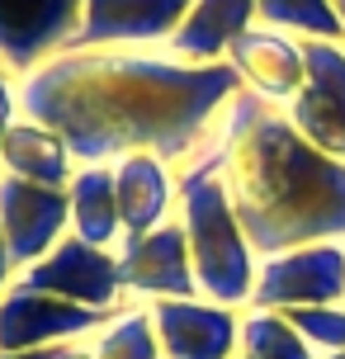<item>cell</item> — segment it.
<instances>
[{
	"label": "cell",
	"instance_id": "9c48e42d",
	"mask_svg": "<svg viewBox=\"0 0 345 359\" xmlns=\"http://www.w3.org/2000/svg\"><path fill=\"white\" fill-rule=\"evenodd\" d=\"M119 279L123 293L137 303H161V298H199L194 260L184 227L170 217L147 236H123L119 241Z\"/></svg>",
	"mask_w": 345,
	"mask_h": 359
},
{
	"label": "cell",
	"instance_id": "4316f807",
	"mask_svg": "<svg viewBox=\"0 0 345 359\" xmlns=\"http://www.w3.org/2000/svg\"><path fill=\"white\" fill-rule=\"evenodd\" d=\"M0 72H5V62H0Z\"/></svg>",
	"mask_w": 345,
	"mask_h": 359
},
{
	"label": "cell",
	"instance_id": "8fae6325",
	"mask_svg": "<svg viewBox=\"0 0 345 359\" xmlns=\"http://www.w3.org/2000/svg\"><path fill=\"white\" fill-rule=\"evenodd\" d=\"M161 359H236L241 355V307L208 298H161L151 303Z\"/></svg>",
	"mask_w": 345,
	"mask_h": 359
},
{
	"label": "cell",
	"instance_id": "603a6c76",
	"mask_svg": "<svg viewBox=\"0 0 345 359\" xmlns=\"http://www.w3.org/2000/svg\"><path fill=\"white\" fill-rule=\"evenodd\" d=\"M67 345H48V350H19V355H0V359H62Z\"/></svg>",
	"mask_w": 345,
	"mask_h": 359
},
{
	"label": "cell",
	"instance_id": "5b68a950",
	"mask_svg": "<svg viewBox=\"0 0 345 359\" xmlns=\"http://www.w3.org/2000/svg\"><path fill=\"white\" fill-rule=\"evenodd\" d=\"M109 322H114V312L76 307L67 298H57V293H38V288L10 284L0 293V355L95 341Z\"/></svg>",
	"mask_w": 345,
	"mask_h": 359
},
{
	"label": "cell",
	"instance_id": "44dd1931",
	"mask_svg": "<svg viewBox=\"0 0 345 359\" xmlns=\"http://www.w3.org/2000/svg\"><path fill=\"white\" fill-rule=\"evenodd\" d=\"M284 317H289V326L312 345V350H317V355H341V350H345V303L289 307Z\"/></svg>",
	"mask_w": 345,
	"mask_h": 359
},
{
	"label": "cell",
	"instance_id": "2e32d148",
	"mask_svg": "<svg viewBox=\"0 0 345 359\" xmlns=\"http://www.w3.org/2000/svg\"><path fill=\"white\" fill-rule=\"evenodd\" d=\"M0 175L29 180V184H48V189H67L76 175L72 147L57 137L53 128L34 123V118H19L10 128V137L0 147Z\"/></svg>",
	"mask_w": 345,
	"mask_h": 359
},
{
	"label": "cell",
	"instance_id": "d6986e66",
	"mask_svg": "<svg viewBox=\"0 0 345 359\" xmlns=\"http://www.w3.org/2000/svg\"><path fill=\"white\" fill-rule=\"evenodd\" d=\"M241 359H322L284 312H255L241 307Z\"/></svg>",
	"mask_w": 345,
	"mask_h": 359
},
{
	"label": "cell",
	"instance_id": "ac0fdd59",
	"mask_svg": "<svg viewBox=\"0 0 345 359\" xmlns=\"http://www.w3.org/2000/svg\"><path fill=\"white\" fill-rule=\"evenodd\" d=\"M90 345H95V359H161L151 303H123L114 312V322Z\"/></svg>",
	"mask_w": 345,
	"mask_h": 359
},
{
	"label": "cell",
	"instance_id": "484cf974",
	"mask_svg": "<svg viewBox=\"0 0 345 359\" xmlns=\"http://www.w3.org/2000/svg\"><path fill=\"white\" fill-rule=\"evenodd\" d=\"M322 359H345V350H341V355H322Z\"/></svg>",
	"mask_w": 345,
	"mask_h": 359
},
{
	"label": "cell",
	"instance_id": "d4e9b609",
	"mask_svg": "<svg viewBox=\"0 0 345 359\" xmlns=\"http://www.w3.org/2000/svg\"><path fill=\"white\" fill-rule=\"evenodd\" d=\"M336 10H341V19H345V0H336Z\"/></svg>",
	"mask_w": 345,
	"mask_h": 359
},
{
	"label": "cell",
	"instance_id": "6da1fadb",
	"mask_svg": "<svg viewBox=\"0 0 345 359\" xmlns=\"http://www.w3.org/2000/svg\"><path fill=\"white\" fill-rule=\"evenodd\" d=\"M241 76L232 62H180L170 53H57L19 76V118L53 128L76 165H114L128 151H151L184 165L208 137V123L232 104Z\"/></svg>",
	"mask_w": 345,
	"mask_h": 359
},
{
	"label": "cell",
	"instance_id": "277c9868",
	"mask_svg": "<svg viewBox=\"0 0 345 359\" xmlns=\"http://www.w3.org/2000/svg\"><path fill=\"white\" fill-rule=\"evenodd\" d=\"M345 303V241H317L255 260L251 303L255 312H289V307H331Z\"/></svg>",
	"mask_w": 345,
	"mask_h": 359
},
{
	"label": "cell",
	"instance_id": "30bf717a",
	"mask_svg": "<svg viewBox=\"0 0 345 359\" xmlns=\"http://www.w3.org/2000/svg\"><path fill=\"white\" fill-rule=\"evenodd\" d=\"M86 0H0V62L5 72L29 76L57 53L81 29Z\"/></svg>",
	"mask_w": 345,
	"mask_h": 359
},
{
	"label": "cell",
	"instance_id": "ba28073f",
	"mask_svg": "<svg viewBox=\"0 0 345 359\" xmlns=\"http://www.w3.org/2000/svg\"><path fill=\"white\" fill-rule=\"evenodd\" d=\"M67 232H72V198H67V189H48V184L0 175V236H5L15 274L38 265Z\"/></svg>",
	"mask_w": 345,
	"mask_h": 359
},
{
	"label": "cell",
	"instance_id": "3957f363",
	"mask_svg": "<svg viewBox=\"0 0 345 359\" xmlns=\"http://www.w3.org/2000/svg\"><path fill=\"white\" fill-rule=\"evenodd\" d=\"M175 222L184 227L199 298L222 307H246L255 284V251L241 217L232 208V194L222 184V133L213 128L203 147L180 165L175 175Z\"/></svg>",
	"mask_w": 345,
	"mask_h": 359
},
{
	"label": "cell",
	"instance_id": "52a82bcc",
	"mask_svg": "<svg viewBox=\"0 0 345 359\" xmlns=\"http://www.w3.org/2000/svg\"><path fill=\"white\" fill-rule=\"evenodd\" d=\"M308 81L293 95L284 114L317 151L345 161V48L327 38H298Z\"/></svg>",
	"mask_w": 345,
	"mask_h": 359
},
{
	"label": "cell",
	"instance_id": "4fadbf2b",
	"mask_svg": "<svg viewBox=\"0 0 345 359\" xmlns=\"http://www.w3.org/2000/svg\"><path fill=\"white\" fill-rule=\"evenodd\" d=\"M232 72L241 76V90H251L270 104H289L293 95L308 81V62H303V48L293 38L274 34V29H246V34L232 43Z\"/></svg>",
	"mask_w": 345,
	"mask_h": 359
},
{
	"label": "cell",
	"instance_id": "cb8c5ba5",
	"mask_svg": "<svg viewBox=\"0 0 345 359\" xmlns=\"http://www.w3.org/2000/svg\"><path fill=\"white\" fill-rule=\"evenodd\" d=\"M15 284V265H10V251H5V236H0V293Z\"/></svg>",
	"mask_w": 345,
	"mask_h": 359
},
{
	"label": "cell",
	"instance_id": "5bb4252c",
	"mask_svg": "<svg viewBox=\"0 0 345 359\" xmlns=\"http://www.w3.org/2000/svg\"><path fill=\"white\" fill-rule=\"evenodd\" d=\"M114 189H119V217L123 236H147L175 217V175L151 151H128L114 161Z\"/></svg>",
	"mask_w": 345,
	"mask_h": 359
},
{
	"label": "cell",
	"instance_id": "7c38bea8",
	"mask_svg": "<svg viewBox=\"0 0 345 359\" xmlns=\"http://www.w3.org/2000/svg\"><path fill=\"white\" fill-rule=\"evenodd\" d=\"M194 0H86L81 29L67 43V53H95V48H147L161 43L184 24Z\"/></svg>",
	"mask_w": 345,
	"mask_h": 359
},
{
	"label": "cell",
	"instance_id": "ffe728a7",
	"mask_svg": "<svg viewBox=\"0 0 345 359\" xmlns=\"http://www.w3.org/2000/svg\"><path fill=\"white\" fill-rule=\"evenodd\" d=\"M255 15L265 19L274 34L289 29V34H303V38H327V43L345 38V19L336 10V0H255Z\"/></svg>",
	"mask_w": 345,
	"mask_h": 359
},
{
	"label": "cell",
	"instance_id": "83f0119b",
	"mask_svg": "<svg viewBox=\"0 0 345 359\" xmlns=\"http://www.w3.org/2000/svg\"><path fill=\"white\" fill-rule=\"evenodd\" d=\"M236 359H241V355H236Z\"/></svg>",
	"mask_w": 345,
	"mask_h": 359
},
{
	"label": "cell",
	"instance_id": "8992f818",
	"mask_svg": "<svg viewBox=\"0 0 345 359\" xmlns=\"http://www.w3.org/2000/svg\"><path fill=\"white\" fill-rule=\"evenodd\" d=\"M15 284L38 288V293H57L76 307H100V312H119L128 303L123 279H119V251L90 246L81 236H62L53 251L43 255L38 265L19 269Z\"/></svg>",
	"mask_w": 345,
	"mask_h": 359
},
{
	"label": "cell",
	"instance_id": "e0dca14e",
	"mask_svg": "<svg viewBox=\"0 0 345 359\" xmlns=\"http://www.w3.org/2000/svg\"><path fill=\"white\" fill-rule=\"evenodd\" d=\"M72 236L119 251L123 241V217H119V189H114V165H76L72 184Z\"/></svg>",
	"mask_w": 345,
	"mask_h": 359
},
{
	"label": "cell",
	"instance_id": "7a4b0ae2",
	"mask_svg": "<svg viewBox=\"0 0 345 359\" xmlns=\"http://www.w3.org/2000/svg\"><path fill=\"white\" fill-rule=\"evenodd\" d=\"M218 133L222 184L255 260L345 241V161L317 151L279 104L236 90Z\"/></svg>",
	"mask_w": 345,
	"mask_h": 359
},
{
	"label": "cell",
	"instance_id": "7402d4cb",
	"mask_svg": "<svg viewBox=\"0 0 345 359\" xmlns=\"http://www.w3.org/2000/svg\"><path fill=\"white\" fill-rule=\"evenodd\" d=\"M15 123H19V86L10 81V72H0V147H5Z\"/></svg>",
	"mask_w": 345,
	"mask_h": 359
},
{
	"label": "cell",
	"instance_id": "9a60e30c",
	"mask_svg": "<svg viewBox=\"0 0 345 359\" xmlns=\"http://www.w3.org/2000/svg\"><path fill=\"white\" fill-rule=\"evenodd\" d=\"M251 19H255V0H194V10L165 38V48L180 62L208 67V62H222L232 53V43L251 29Z\"/></svg>",
	"mask_w": 345,
	"mask_h": 359
}]
</instances>
